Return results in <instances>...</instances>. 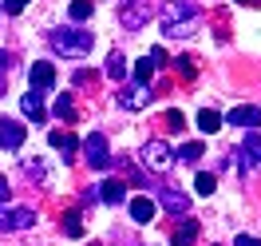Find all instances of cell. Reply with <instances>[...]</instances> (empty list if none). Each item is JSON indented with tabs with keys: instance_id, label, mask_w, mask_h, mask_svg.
I'll use <instances>...</instances> for the list:
<instances>
[{
	"instance_id": "7402d4cb",
	"label": "cell",
	"mask_w": 261,
	"mask_h": 246,
	"mask_svg": "<svg viewBox=\"0 0 261 246\" xmlns=\"http://www.w3.org/2000/svg\"><path fill=\"white\" fill-rule=\"evenodd\" d=\"M64 234L67 238H83V218L80 214H64Z\"/></svg>"
},
{
	"instance_id": "30bf717a",
	"label": "cell",
	"mask_w": 261,
	"mask_h": 246,
	"mask_svg": "<svg viewBox=\"0 0 261 246\" xmlns=\"http://www.w3.org/2000/svg\"><path fill=\"white\" fill-rule=\"evenodd\" d=\"M24 143V127L16 119H0V147H20Z\"/></svg>"
},
{
	"instance_id": "603a6c76",
	"label": "cell",
	"mask_w": 261,
	"mask_h": 246,
	"mask_svg": "<svg viewBox=\"0 0 261 246\" xmlns=\"http://www.w3.org/2000/svg\"><path fill=\"white\" fill-rule=\"evenodd\" d=\"M107 76H111V80H123V76H127V64H123L119 52H111V60H107Z\"/></svg>"
},
{
	"instance_id": "52a82bcc",
	"label": "cell",
	"mask_w": 261,
	"mask_h": 246,
	"mask_svg": "<svg viewBox=\"0 0 261 246\" xmlns=\"http://www.w3.org/2000/svg\"><path fill=\"white\" fill-rule=\"evenodd\" d=\"M159 203H163V207H166L170 214H178V218H182L186 211H190V198L182 195L178 187H163V191H159Z\"/></svg>"
},
{
	"instance_id": "7a4b0ae2",
	"label": "cell",
	"mask_w": 261,
	"mask_h": 246,
	"mask_svg": "<svg viewBox=\"0 0 261 246\" xmlns=\"http://www.w3.org/2000/svg\"><path fill=\"white\" fill-rule=\"evenodd\" d=\"M95 44V36L83 32V28H60V32H51V48L64 52V56H87Z\"/></svg>"
},
{
	"instance_id": "4fadbf2b",
	"label": "cell",
	"mask_w": 261,
	"mask_h": 246,
	"mask_svg": "<svg viewBox=\"0 0 261 246\" xmlns=\"http://www.w3.org/2000/svg\"><path fill=\"white\" fill-rule=\"evenodd\" d=\"M127 211H130V218H135V222H150V218H154V203L139 195V198H130Z\"/></svg>"
},
{
	"instance_id": "5b68a950",
	"label": "cell",
	"mask_w": 261,
	"mask_h": 246,
	"mask_svg": "<svg viewBox=\"0 0 261 246\" xmlns=\"http://www.w3.org/2000/svg\"><path fill=\"white\" fill-rule=\"evenodd\" d=\"M143 163H147L150 171H170L174 159H170V147H166L163 139H150L147 147H143Z\"/></svg>"
},
{
	"instance_id": "d6986e66",
	"label": "cell",
	"mask_w": 261,
	"mask_h": 246,
	"mask_svg": "<svg viewBox=\"0 0 261 246\" xmlns=\"http://www.w3.org/2000/svg\"><path fill=\"white\" fill-rule=\"evenodd\" d=\"M194 238H198V222H182L174 230V246H194Z\"/></svg>"
},
{
	"instance_id": "83f0119b",
	"label": "cell",
	"mask_w": 261,
	"mask_h": 246,
	"mask_svg": "<svg viewBox=\"0 0 261 246\" xmlns=\"http://www.w3.org/2000/svg\"><path fill=\"white\" fill-rule=\"evenodd\" d=\"M24 171H28V179H44V167L36 163V159H28V163H24Z\"/></svg>"
},
{
	"instance_id": "836d02e7",
	"label": "cell",
	"mask_w": 261,
	"mask_h": 246,
	"mask_svg": "<svg viewBox=\"0 0 261 246\" xmlns=\"http://www.w3.org/2000/svg\"><path fill=\"white\" fill-rule=\"evenodd\" d=\"M238 4H257V0H238Z\"/></svg>"
},
{
	"instance_id": "cb8c5ba5",
	"label": "cell",
	"mask_w": 261,
	"mask_h": 246,
	"mask_svg": "<svg viewBox=\"0 0 261 246\" xmlns=\"http://www.w3.org/2000/svg\"><path fill=\"white\" fill-rule=\"evenodd\" d=\"M174 68H178L182 80H194V76H198V68H194V60H190V56H178V60H174Z\"/></svg>"
},
{
	"instance_id": "6da1fadb",
	"label": "cell",
	"mask_w": 261,
	"mask_h": 246,
	"mask_svg": "<svg viewBox=\"0 0 261 246\" xmlns=\"http://www.w3.org/2000/svg\"><path fill=\"white\" fill-rule=\"evenodd\" d=\"M194 20H198V4H190V0H170L159 8V24L166 36H190Z\"/></svg>"
},
{
	"instance_id": "f546056e",
	"label": "cell",
	"mask_w": 261,
	"mask_h": 246,
	"mask_svg": "<svg viewBox=\"0 0 261 246\" xmlns=\"http://www.w3.org/2000/svg\"><path fill=\"white\" fill-rule=\"evenodd\" d=\"M233 246H253V238H249V234H238V238H233Z\"/></svg>"
},
{
	"instance_id": "3957f363",
	"label": "cell",
	"mask_w": 261,
	"mask_h": 246,
	"mask_svg": "<svg viewBox=\"0 0 261 246\" xmlns=\"http://www.w3.org/2000/svg\"><path fill=\"white\" fill-rule=\"evenodd\" d=\"M36 222L32 207H0V234H12V230H24Z\"/></svg>"
},
{
	"instance_id": "9a60e30c",
	"label": "cell",
	"mask_w": 261,
	"mask_h": 246,
	"mask_svg": "<svg viewBox=\"0 0 261 246\" xmlns=\"http://www.w3.org/2000/svg\"><path fill=\"white\" fill-rule=\"evenodd\" d=\"M198 127H202V131H206V135L222 131V115L214 111V107H202V111H198Z\"/></svg>"
},
{
	"instance_id": "f1b7e54d",
	"label": "cell",
	"mask_w": 261,
	"mask_h": 246,
	"mask_svg": "<svg viewBox=\"0 0 261 246\" xmlns=\"http://www.w3.org/2000/svg\"><path fill=\"white\" fill-rule=\"evenodd\" d=\"M24 4H28V0H4V8H8V12H24Z\"/></svg>"
},
{
	"instance_id": "9c48e42d",
	"label": "cell",
	"mask_w": 261,
	"mask_h": 246,
	"mask_svg": "<svg viewBox=\"0 0 261 246\" xmlns=\"http://www.w3.org/2000/svg\"><path fill=\"white\" fill-rule=\"evenodd\" d=\"M226 123H229V127H257L261 111H257V107H249V103H242V107H233V111L226 115Z\"/></svg>"
},
{
	"instance_id": "484cf974",
	"label": "cell",
	"mask_w": 261,
	"mask_h": 246,
	"mask_svg": "<svg viewBox=\"0 0 261 246\" xmlns=\"http://www.w3.org/2000/svg\"><path fill=\"white\" fill-rule=\"evenodd\" d=\"M56 115H60V119H75V103H71V96L56 99Z\"/></svg>"
},
{
	"instance_id": "4316f807",
	"label": "cell",
	"mask_w": 261,
	"mask_h": 246,
	"mask_svg": "<svg viewBox=\"0 0 261 246\" xmlns=\"http://www.w3.org/2000/svg\"><path fill=\"white\" fill-rule=\"evenodd\" d=\"M166 123H170V131H182L186 119H182V111H166Z\"/></svg>"
},
{
	"instance_id": "8fae6325",
	"label": "cell",
	"mask_w": 261,
	"mask_h": 246,
	"mask_svg": "<svg viewBox=\"0 0 261 246\" xmlns=\"http://www.w3.org/2000/svg\"><path fill=\"white\" fill-rule=\"evenodd\" d=\"M20 107H24V115H32L36 123H44V96H40V87H28V96L20 99Z\"/></svg>"
},
{
	"instance_id": "2e32d148",
	"label": "cell",
	"mask_w": 261,
	"mask_h": 246,
	"mask_svg": "<svg viewBox=\"0 0 261 246\" xmlns=\"http://www.w3.org/2000/svg\"><path fill=\"white\" fill-rule=\"evenodd\" d=\"M56 83V68L51 64H32V87H51Z\"/></svg>"
},
{
	"instance_id": "7c38bea8",
	"label": "cell",
	"mask_w": 261,
	"mask_h": 246,
	"mask_svg": "<svg viewBox=\"0 0 261 246\" xmlns=\"http://www.w3.org/2000/svg\"><path fill=\"white\" fill-rule=\"evenodd\" d=\"M48 143H51L56 151H64V159H71V155H75V147H80L71 131H51V135H48Z\"/></svg>"
},
{
	"instance_id": "8992f818",
	"label": "cell",
	"mask_w": 261,
	"mask_h": 246,
	"mask_svg": "<svg viewBox=\"0 0 261 246\" xmlns=\"http://www.w3.org/2000/svg\"><path fill=\"white\" fill-rule=\"evenodd\" d=\"M154 12H159V8H154L150 0H130V8H123V24L135 32V28H143V24H147Z\"/></svg>"
},
{
	"instance_id": "ffe728a7",
	"label": "cell",
	"mask_w": 261,
	"mask_h": 246,
	"mask_svg": "<svg viewBox=\"0 0 261 246\" xmlns=\"http://www.w3.org/2000/svg\"><path fill=\"white\" fill-rule=\"evenodd\" d=\"M67 12H71V20L80 24V20H87L91 12H95V4H91V0H71V8H67Z\"/></svg>"
},
{
	"instance_id": "44dd1931",
	"label": "cell",
	"mask_w": 261,
	"mask_h": 246,
	"mask_svg": "<svg viewBox=\"0 0 261 246\" xmlns=\"http://www.w3.org/2000/svg\"><path fill=\"white\" fill-rule=\"evenodd\" d=\"M194 191L198 195H214V191H218V179H214L210 171H202V175L194 179Z\"/></svg>"
},
{
	"instance_id": "d4e9b609",
	"label": "cell",
	"mask_w": 261,
	"mask_h": 246,
	"mask_svg": "<svg viewBox=\"0 0 261 246\" xmlns=\"http://www.w3.org/2000/svg\"><path fill=\"white\" fill-rule=\"evenodd\" d=\"M202 143H182V151H178V159H186V163H198V159H202Z\"/></svg>"
},
{
	"instance_id": "e0dca14e",
	"label": "cell",
	"mask_w": 261,
	"mask_h": 246,
	"mask_svg": "<svg viewBox=\"0 0 261 246\" xmlns=\"http://www.w3.org/2000/svg\"><path fill=\"white\" fill-rule=\"evenodd\" d=\"M154 56H143V60H135V83H150L154 80Z\"/></svg>"
},
{
	"instance_id": "4dcf8cb0",
	"label": "cell",
	"mask_w": 261,
	"mask_h": 246,
	"mask_svg": "<svg viewBox=\"0 0 261 246\" xmlns=\"http://www.w3.org/2000/svg\"><path fill=\"white\" fill-rule=\"evenodd\" d=\"M4 203H8V183L0 179V207H4Z\"/></svg>"
},
{
	"instance_id": "ba28073f",
	"label": "cell",
	"mask_w": 261,
	"mask_h": 246,
	"mask_svg": "<svg viewBox=\"0 0 261 246\" xmlns=\"http://www.w3.org/2000/svg\"><path fill=\"white\" fill-rule=\"evenodd\" d=\"M119 103H123V107H130V111L147 107V103H150V92H147V83H130V87H123V92H119Z\"/></svg>"
},
{
	"instance_id": "d6a6232c",
	"label": "cell",
	"mask_w": 261,
	"mask_h": 246,
	"mask_svg": "<svg viewBox=\"0 0 261 246\" xmlns=\"http://www.w3.org/2000/svg\"><path fill=\"white\" fill-rule=\"evenodd\" d=\"M0 92H4V72H0Z\"/></svg>"
},
{
	"instance_id": "5bb4252c",
	"label": "cell",
	"mask_w": 261,
	"mask_h": 246,
	"mask_svg": "<svg viewBox=\"0 0 261 246\" xmlns=\"http://www.w3.org/2000/svg\"><path fill=\"white\" fill-rule=\"evenodd\" d=\"M99 198H103V203H123V198H127V187H123L119 179H107L103 187H99Z\"/></svg>"
},
{
	"instance_id": "1f68e13d",
	"label": "cell",
	"mask_w": 261,
	"mask_h": 246,
	"mask_svg": "<svg viewBox=\"0 0 261 246\" xmlns=\"http://www.w3.org/2000/svg\"><path fill=\"white\" fill-rule=\"evenodd\" d=\"M4 68H8V56H4V52H0V72H4Z\"/></svg>"
},
{
	"instance_id": "ac0fdd59",
	"label": "cell",
	"mask_w": 261,
	"mask_h": 246,
	"mask_svg": "<svg viewBox=\"0 0 261 246\" xmlns=\"http://www.w3.org/2000/svg\"><path fill=\"white\" fill-rule=\"evenodd\" d=\"M242 155L249 159V163H261V135H257V131H249V135H245V143H242Z\"/></svg>"
},
{
	"instance_id": "277c9868",
	"label": "cell",
	"mask_w": 261,
	"mask_h": 246,
	"mask_svg": "<svg viewBox=\"0 0 261 246\" xmlns=\"http://www.w3.org/2000/svg\"><path fill=\"white\" fill-rule=\"evenodd\" d=\"M83 151H87V163L95 167V171H107L111 167V155H107V135H87V143H83Z\"/></svg>"
}]
</instances>
